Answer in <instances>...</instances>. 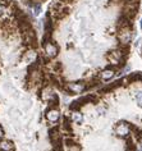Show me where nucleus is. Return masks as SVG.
<instances>
[{
	"label": "nucleus",
	"instance_id": "2",
	"mask_svg": "<svg viewBox=\"0 0 142 151\" xmlns=\"http://www.w3.org/2000/svg\"><path fill=\"white\" fill-rule=\"evenodd\" d=\"M131 131H132V126L128 122H124V120L117 123V126L114 127L115 135L120 138H127L129 135H131Z\"/></svg>",
	"mask_w": 142,
	"mask_h": 151
},
{
	"label": "nucleus",
	"instance_id": "16",
	"mask_svg": "<svg viewBox=\"0 0 142 151\" xmlns=\"http://www.w3.org/2000/svg\"><path fill=\"white\" fill-rule=\"evenodd\" d=\"M81 108H82V106L79 105V102L77 101V100H74V101H72V102L69 104L70 111H78V110H81Z\"/></svg>",
	"mask_w": 142,
	"mask_h": 151
},
{
	"label": "nucleus",
	"instance_id": "22",
	"mask_svg": "<svg viewBox=\"0 0 142 151\" xmlns=\"http://www.w3.org/2000/svg\"><path fill=\"white\" fill-rule=\"evenodd\" d=\"M63 4H70V3H73V0H60Z\"/></svg>",
	"mask_w": 142,
	"mask_h": 151
},
{
	"label": "nucleus",
	"instance_id": "12",
	"mask_svg": "<svg viewBox=\"0 0 142 151\" xmlns=\"http://www.w3.org/2000/svg\"><path fill=\"white\" fill-rule=\"evenodd\" d=\"M61 127H63V129L68 133H72V122H70V119L68 117H64L63 118V123H61Z\"/></svg>",
	"mask_w": 142,
	"mask_h": 151
},
{
	"label": "nucleus",
	"instance_id": "14",
	"mask_svg": "<svg viewBox=\"0 0 142 151\" xmlns=\"http://www.w3.org/2000/svg\"><path fill=\"white\" fill-rule=\"evenodd\" d=\"M127 151H137V147H136V143H133V141L131 140V137H127V145H126Z\"/></svg>",
	"mask_w": 142,
	"mask_h": 151
},
{
	"label": "nucleus",
	"instance_id": "13",
	"mask_svg": "<svg viewBox=\"0 0 142 151\" xmlns=\"http://www.w3.org/2000/svg\"><path fill=\"white\" fill-rule=\"evenodd\" d=\"M47 101H49V108H58L59 106V96L57 94H54Z\"/></svg>",
	"mask_w": 142,
	"mask_h": 151
},
{
	"label": "nucleus",
	"instance_id": "10",
	"mask_svg": "<svg viewBox=\"0 0 142 151\" xmlns=\"http://www.w3.org/2000/svg\"><path fill=\"white\" fill-rule=\"evenodd\" d=\"M16 150V146L12 141L8 140H0V151H14Z\"/></svg>",
	"mask_w": 142,
	"mask_h": 151
},
{
	"label": "nucleus",
	"instance_id": "6",
	"mask_svg": "<svg viewBox=\"0 0 142 151\" xmlns=\"http://www.w3.org/2000/svg\"><path fill=\"white\" fill-rule=\"evenodd\" d=\"M45 117H46L47 122L55 124V123L59 122V119H60V111L58 110V108H49L47 111L45 113Z\"/></svg>",
	"mask_w": 142,
	"mask_h": 151
},
{
	"label": "nucleus",
	"instance_id": "5",
	"mask_svg": "<svg viewBox=\"0 0 142 151\" xmlns=\"http://www.w3.org/2000/svg\"><path fill=\"white\" fill-rule=\"evenodd\" d=\"M49 138H50V141H51L54 149H55V147H63V140H61V135H60V132H59L58 127L50 128Z\"/></svg>",
	"mask_w": 142,
	"mask_h": 151
},
{
	"label": "nucleus",
	"instance_id": "7",
	"mask_svg": "<svg viewBox=\"0 0 142 151\" xmlns=\"http://www.w3.org/2000/svg\"><path fill=\"white\" fill-rule=\"evenodd\" d=\"M137 10H138V5H128V4H124L122 16H124L126 18H128V19L132 20L136 16H137Z\"/></svg>",
	"mask_w": 142,
	"mask_h": 151
},
{
	"label": "nucleus",
	"instance_id": "3",
	"mask_svg": "<svg viewBox=\"0 0 142 151\" xmlns=\"http://www.w3.org/2000/svg\"><path fill=\"white\" fill-rule=\"evenodd\" d=\"M117 37L119 45H129L132 40V28H119L117 29Z\"/></svg>",
	"mask_w": 142,
	"mask_h": 151
},
{
	"label": "nucleus",
	"instance_id": "9",
	"mask_svg": "<svg viewBox=\"0 0 142 151\" xmlns=\"http://www.w3.org/2000/svg\"><path fill=\"white\" fill-rule=\"evenodd\" d=\"M124 83L123 82V79H118V81H115V82H111V83H108L106 86H104V87L101 88V92L102 94H108V92H111V91H114V90H117L118 87H120Z\"/></svg>",
	"mask_w": 142,
	"mask_h": 151
},
{
	"label": "nucleus",
	"instance_id": "25",
	"mask_svg": "<svg viewBox=\"0 0 142 151\" xmlns=\"http://www.w3.org/2000/svg\"><path fill=\"white\" fill-rule=\"evenodd\" d=\"M138 141H140L141 143H142V132H141V135H140V138H138Z\"/></svg>",
	"mask_w": 142,
	"mask_h": 151
},
{
	"label": "nucleus",
	"instance_id": "23",
	"mask_svg": "<svg viewBox=\"0 0 142 151\" xmlns=\"http://www.w3.org/2000/svg\"><path fill=\"white\" fill-rule=\"evenodd\" d=\"M3 13H4V7L0 5V16H3Z\"/></svg>",
	"mask_w": 142,
	"mask_h": 151
},
{
	"label": "nucleus",
	"instance_id": "15",
	"mask_svg": "<svg viewBox=\"0 0 142 151\" xmlns=\"http://www.w3.org/2000/svg\"><path fill=\"white\" fill-rule=\"evenodd\" d=\"M86 99H87V101L91 102V104H97V102H99V97L94 94H87L86 95Z\"/></svg>",
	"mask_w": 142,
	"mask_h": 151
},
{
	"label": "nucleus",
	"instance_id": "26",
	"mask_svg": "<svg viewBox=\"0 0 142 151\" xmlns=\"http://www.w3.org/2000/svg\"><path fill=\"white\" fill-rule=\"evenodd\" d=\"M141 28H142V19H141Z\"/></svg>",
	"mask_w": 142,
	"mask_h": 151
},
{
	"label": "nucleus",
	"instance_id": "8",
	"mask_svg": "<svg viewBox=\"0 0 142 151\" xmlns=\"http://www.w3.org/2000/svg\"><path fill=\"white\" fill-rule=\"evenodd\" d=\"M114 76H115V69L113 67H108L99 73V79L100 81H110V79L114 78Z\"/></svg>",
	"mask_w": 142,
	"mask_h": 151
},
{
	"label": "nucleus",
	"instance_id": "1",
	"mask_svg": "<svg viewBox=\"0 0 142 151\" xmlns=\"http://www.w3.org/2000/svg\"><path fill=\"white\" fill-rule=\"evenodd\" d=\"M64 91L67 94H82L83 91H87V87H86V82H82V81H77V82H68L63 86Z\"/></svg>",
	"mask_w": 142,
	"mask_h": 151
},
{
	"label": "nucleus",
	"instance_id": "19",
	"mask_svg": "<svg viewBox=\"0 0 142 151\" xmlns=\"http://www.w3.org/2000/svg\"><path fill=\"white\" fill-rule=\"evenodd\" d=\"M136 101H137L138 106L142 108V91H138V92L136 94Z\"/></svg>",
	"mask_w": 142,
	"mask_h": 151
},
{
	"label": "nucleus",
	"instance_id": "17",
	"mask_svg": "<svg viewBox=\"0 0 142 151\" xmlns=\"http://www.w3.org/2000/svg\"><path fill=\"white\" fill-rule=\"evenodd\" d=\"M32 8H33V16H38V14L41 13V4H38V3H33Z\"/></svg>",
	"mask_w": 142,
	"mask_h": 151
},
{
	"label": "nucleus",
	"instance_id": "20",
	"mask_svg": "<svg viewBox=\"0 0 142 151\" xmlns=\"http://www.w3.org/2000/svg\"><path fill=\"white\" fill-rule=\"evenodd\" d=\"M123 3L128 5H138L140 4V0H123Z\"/></svg>",
	"mask_w": 142,
	"mask_h": 151
},
{
	"label": "nucleus",
	"instance_id": "24",
	"mask_svg": "<svg viewBox=\"0 0 142 151\" xmlns=\"http://www.w3.org/2000/svg\"><path fill=\"white\" fill-rule=\"evenodd\" d=\"M3 135H4V131H3L1 126H0V137H3Z\"/></svg>",
	"mask_w": 142,
	"mask_h": 151
},
{
	"label": "nucleus",
	"instance_id": "4",
	"mask_svg": "<svg viewBox=\"0 0 142 151\" xmlns=\"http://www.w3.org/2000/svg\"><path fill=\"white\" fill-rule=\"evenodd\" d=\"M44 47V51H45V57L49 58V59H54L58 57L59 54V47L58 45L54 42V41H49V42H46L45 45L42 46Z\"/></svg>",
	"mask_w": 142,
	"mask_h": 151
},
{
	"label": "nucleus",
	"instance_id": "11",
	"mask_svg": "<svg viewBox=\"0 0 142 151\" xmlns=\"http://www.w3.org/2000/svg\"><path fill=\"white\" fill-rule=\"evenodd\" d=\"M70 122L72 123H76V124H82V122H83V115H82L81 111H72L70 113Z\"/></svg>",
	"mask_w": 142,
	"mask_h": 151
},
{
	"label": "nucleus",
	"instance_id": "21",
	"mask_svg": "<svg viewBox=\"0 0 142 151\" xmlns=\"http://www.w3.org/2000/svg\"><path fill=\"white\" fill-rule=\"evenodd\" d=\"M64 142H66V146L68 147V146H70V145L72 143H74V140H73V138H66V140H64Z\"/></svg>",
	"mask_w": 142,
	"mask_h": 151
},
{
	"label": "nucleus",
	"instance_id": "18",
	"mask_svg": "<svg viewBox=\"0 0 142 151\" xmlns=\"http://www.w3.org/2000/svg\"><path fill=\"white\" fill-rule=\"evenodd\" d=\"M68 150L69 151H81V146H79L77 142H74V143H72L70 146H68Z\"/></svg>",
	"mask_w": 142,
	"mask_h": 151
}]
</instances>
